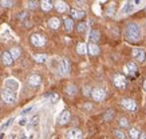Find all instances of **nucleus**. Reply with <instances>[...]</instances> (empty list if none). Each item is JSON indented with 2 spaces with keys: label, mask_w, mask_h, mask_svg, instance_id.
<instances>
[{
  "label": "nucleus",
  "mask_w": 146,
  "mask_h": 139,
  "mask_svg": "<svg viewBox=\"0 0 146 139\" xmlns=\"http://www.w3.org/2000/svg\"><path fill=\"white\" fill-rule=\"evenodd\" d=\"M87 51H89L90 55L95 56V55L99 54V47H98L97 44H94V43H90V44L87 45Z\"/></svg>",
  "instance_id": "6ab92c4d"
},
{
  "label": "nucleus",
  "mask_w": 146,
  "mask_h": 139,
  "mask_svg": "<svg viewBox=\"0 0 146 139\" xmlns=\"http://www.w3.org/2000/svg\"><path fill=\"white\" fill-rule=\"evenodd\" d=\"M138 139H146V132H141L139 136H138Z\"/></svg>",
  "instance_id": "58836bf2"
},
{
  "label": "nucleus",
  "mask_w": 146,
  "mask_h": 139,
  "mask_svg": "<svg viewBox=\"0 0 146 139\" xmlns=\"http://www.w3.org/2000/svg\"><path fill=\"white\" fill-rule=\"evenodd\" d=\"M66 91H67V94L72 96V95L76 94V87H75V86H72V84H70V86H67Z\"/></svg>",
  "instance_id": "a878e982"
},
{
  "label": "nucleus",
  "mask_w": 146,
  "mask_h": 139,
  "mask_svg": "<svg viewBox=\"0 0 146 139\" xmlns=\"http://www.w3.org/2000/svg\"><path fill=\"white\" fill-rule=\"evenodd\" d=\"M91 98L95 102H102V100H105V98H106V91L103 90V88H94L91 91Z\"/></svg>",
  "instance_id": "7ed1b4c3"
},
{
  "label": "nucleus",
  "mask_w": 146,
  "mask_h": 139,
  "mask_svg": "<svg viewBox=\"0 0 146 139\" xmlns=\"http://www.w3.org/2000/svg\"><path fill=\"white\" fill-rule=\"evenodd\" d=\"M125 72L129 75H134L137 72V66L134 64V62H129L125 64Z\"/></svg>",
  "instance_id": "f8f14e48"
},
{
  "label": "nucleus",
  "mask_w": 146,
  "mask_h": 139,
  "mask_svg": "<svg viewBox=\"0 0 146 139\" xmlns=\"http://www.w3.org/2000/svg\"><path fill=\"white\" fill-rule=\"evenodd\" d=\"M122 107L125 110H127V111H135L137 110V103H135V100L134 99H122Z\"/></svg>",
  "instance_id": "0eeeda50"
},
{
  "label": "nucleus",
  "mask_w": 146,
  "mask_h": 139,
  "mask_svg": "<svg viewBox=\"0 0 146 139\" xmlns=\"http://www.w3.org/2000/svg\"><path fill=\"white\" fill-rule=\"evenodd\" d=\"M40 83H42V78L39 75L32 74V75L28 76V84L32 86V87H38V86H40Z\"/></svg>",
  "instance_id": "9b49d317"
},
{
  "label": "nucleus",
  "mask_w": 146,
  "mask_h": 139,
  "mask_svg": "<svg viewBox=\"0 0 146 139\" xmlns=\"http://www.w3.org/2000/svg\"><path fill=\"white\" fill-rule=\"evenodd\" d=\"M9 55H11V58L13 59H19L20 58V55H22V51H20V48L19 47H12L11 48V51H9Z\"/></svg>",
  "instance_id": "aec40b11"
},
{
  "label": "nucleus",
  "mask_w": 146,
  "mask_h": 139,
  "mask_svg": "<svg viewBox=\"0 0 146 139\" xmlns=\"http://www.w3.org/2000/svg\"><path fill=\"white\" fill-rule=\"evenodd\" d=\"M47 98L50 99V102H52V103H55L58 99H59V95L58 94H55V92H52V94H48L47 95Z\"/></svg>",
  "instance_id": "c85d7f7f"
},
{
  "label": "nucleus",
  "mask_w": 146,
  "mask_h": 139,
  "mask_svg": "<svg viewBox=\"0 0 146 139\" xmlns=\"http://www.w3.org/2000/svg\"><path fill=\"white\" fill-rule=\"evenodd\" d=\"M68 121H70V111L64 110L60 114V117H59V123L60 125H66V123H68Z\"/></svg>",
  "instance_id": "4468645a"
},
{
  "label": "nucleus",
  "mask_w": 146,
  "mask_h": 139,
  "mask_svg": "<svg viewBox=\"0 0 146 139\" xmlns=\"http://www.w3.org/2000/svg\"><path fill=\"white\" fill-rule=\"evenodd\" d=\"M48 27L52 28V30H58V28L60 27V20L58 18H51L48 20Z\"/></svg>",
  "instance_id": "a211bd4d"
},
{
  "label": "nucleus",
  "mask_w": 146,
  "mask_h": 139,
  "mask_svg": "<svg viewBox=\"0 0 146 139\" xmlns=\"http://www.w3.org/2000/svg\"><path fill=\"white\" fill-rule=\"evenodd\" d=\"M113 117H114V111H107V114L105 115V119L107 121V119H110V118H113Z\"/></svg>",
  "instance_id": "e433bc0d"
},
{
  "label": "nucleus",
  "mask_w": 146,
  "mask_h": 139,
  "mask_svg": "<svg viewBox=\"0 0 146 139\" xmlns=\"http://www.w3.org/2000/svg\"><path fill=\"white\" fill-rule=\"evenodd\" d=\"M12 122H13V118H12V119H9V121H7V123H4V125L1 126V130H5V128H8Z\"/></svg>",
  "instance_id": "f704fd0d"
},
{
  "label": "nucleus",
  "mask_w": 146,
  "mask_h": 139,
  "mask_svg": "<svg viewBox=\"0 0 146 139\" xmlns=\"http://www.w3.org/2000/svg\"><path fill=\"white\" fill-rule=\"evenodd\" d=\"M58 70H59V72H60L62 75L68 74V71H70V62H68L67 59L58 60Z\"/></svg>",
  "instance_id": "20e7f679"
},
{
  "label": "nucleus",
  "mask_w": 146,
  "mask_h": 139,
  "mask_svg": "<svg viewBox=\"0 0 146 139\" xmlns=\"http://www.w3.org/2000/svg\"><path fill=\"white\" fill-rule=\"evenodd\" d=\"M31 110H32V107H27L26 110H23V114H27V112H28V111H31Z\"/></svg>",
  "instance_id": "a19ab883"
},
{
  "label": "nucleus",
  "mask_w": 146,
  "mask_h": 139,
  "mask_svg": "<svg viewBox=\"0 0 146 139\" xmlns=\"http://www.w3.org/2000/svg\"><path fill=\"white\" fill-rule=\"evenodd\" d=\"M76 52L80 55H84L87 52V45L84 44V43H78V45H76Z\"/></svg>",
  "instance_id": "4be33fe9"
},
{
  "label": "nucleus",
  "mask_w": 146,
  "mask_h": 139,
  "mask_svg": "<svg viewBox=\"0 0 146 139\" xmlns=\"http://www.w3.org/2000/svg\"><path fill=\"white\" fill-rule=\"evenodd\" d=\"M114 135L118 139H125L126 138V134H125L123 131H121V130H114Z\"/></svg>",
  "instance_id": "cd10ccee"
},
{
  "label": "nucleus",
  "mask_w": 146,
  "mask_h": 139,
  "mask_svg": "<svg viewBox=\"0 0 146 139\" xmlns=\"http://www.w3.org/2000/svg\"><path fill=\"white\" fill-rule=\"evenodd\" d=\"M34 58H35V60L38 63H44L46 59H47V56H46V55H43V54H39V55H35Z\"/></svg>",
  "instance_id": "bb28decb"
},
{
  "label": "nucleus",
  "mask_w": 146,
  "mask_h": 139,
  "mask_svg": "<svg viewBox=\"0 0 146 139\" xmlns=\"http://www.w3.org/2000/svg\"><path fill=\"white\" fill-rule=\"evenodd\" d=\"M63 22H64V27H66L67 31H71V30H72V27H74V22H72V19L64 18V19H63Z\"/></svg>",
  "instance_id": "b1692460"
},
{
  "label": "nucleus",
  "mask_w": 146,
  "mask_h": 139,
  "mask_svg": "<svg viewBox=\"0 0 146 139\" xmlns=\"http://www.w3.org/2000/svg\"><path fill=\"white\" fill-rule=\"evenodd\" d=\"M114 12H115V5L114 4H110V5H109V8H107V15H109V16H113V15H114Z\"/></svg>",
  "instance_id": "2f4dec72"
},
{
  "label": "nucleus",
  "mask_w": 146,
  "mask_h": 139,
  "mask_svg": "<svg viewBox=\"0 0 146 139\" xmlns=\"http://www.w3.org/2000/svg\"><path fill=\"white\" fill-rule=\"evenodd\" d=\"M125 36L129 42H138L141 39V28L135 23H130L125 28Z\"/></svg>",
  "instance_id": "f257e3e1"
},
{
  "label": "nucleus",
  "mask_w": 146,
  "mask_h": 139,
  "mask_svg": "<svg viewBox=\"0 0 146 139\" xmlns=\"http://www.w3.org/2000/svg\"><path fill=\"white\" fill-rule=\"evenodd\" d=\"M19 125H20V126H26L27 125V119H26V118L20 119V121H19Z\"/></svg>",
  "instance_id": "4c0bfd02"
},
{
  "label": "nucleus",
  "mask_w": 146,
  "mask_h": 139,
  "mask_svg": "<svg viewBox=\"0 0 146 139\" xmlns=\"http://www.w3.org/2000/svg\"><path fill=\"white\" fill-rule=\"evenodd\" d=\"M70 14L74 19H83L84 18V11H80V9H76V8L71 9Z\"/></svg>",
  "instance_id": "f3484780"
},
{
  "label": "nucleus",
  "mask_w": 146,
  "mask_h": 139,
  "mask_svg": "<svg viewBox=\"0 0 146 139\" xmlns=\"http://www.w3.org/2000/svg\"><path fill=\"white\" fill-rule=\"evenodd\" d=\"M0 139H3V134H0Z\"/></svg>",
  "instance_id": "37998d69"
},
{
  "label": "nucleus",
  "mask_w": 146,
  "mask_h": 139,
  "mask_svg": "<svg viewBox=\"0 0 146 139\" xmlns=\"http://www.w3.org/2000/svg\"><path fill=\"white\" fill-rule=\"evenodd\" d=\"M113 82H114V86L117 87V88H121V90H122V88L126 87V78H125L123 75H121V74L114 75Z\"/></svg>",
  "instance_id": "6e6552de"
},
{
  "label": "nucleus",
  "mask_w": 146,
  "mask_h": 139,
  "mask_svg": "<svg viewBox=\"0 0 146 139\" xmlns=\"http://www.w3.org/2000/svg\"><path fill=\"white\" fill-rule=\"evenodd\" d=\"M31 43L35 47H43L46 44V38L43 35H40V34H34L31 36Z\"/></svg>",
  "instance_id": "423d86ee"
},
{
  "label": "nucleus",
  "mask_w": 146,
  "mask_h": 139,
  "mask_svg": "<svg viewBox=\"0 0 146 139\" xmlns=\"http://www.w3.org/2000/svg\"><path fill=\"white\" fill-rule=\"evenodd\" d=\"M40 7H42V9L43 11H51L52 9V3L51 1H48V0H43L42 3H40Z\"/></svg>",
  "instance_id": "412c9836"
},
{
  "label": "nucleus",
  "mask_w": 146,
  "mask_h": 139,
  "mask_svg": "<svg viewBox=\"0 0 146 139\" xmlns=\"http://www.w3.org/2000/svg\"><path fill=\"white\" fill-rule=\"evenodd\" d=\"M137 3H139V1H127L121 12H122V14H129V12H131L134 9V4H137Z\"/></svg>",
  "instance_id": "2eb2a0df"
},
{
  "label": "nucleus",
  "mask_w": 146,
  "mask_h": 139,
  "mask_svg": "<svg viewBox=\"0 0 146 139\" xmlns=\"http://www.w3.org/2000/svg\"><path fill=\"white\" fill-rule=\"evenodd\" d=\"M133 58L137 59L138 62H146V51L142 48H134L133 49Z\"/></svg>",
  "instance_id": "1a4fd4ad"
},
{
  "label": "nucleus",
  "mask_w": 146,
  "mask_h": 139,
  "mask_svg": "<svg viewBox=\"0 0 146 139\" xmlns=\"http://www.w3.org/2000/svg\"><path fill=\"white\" fill-rule=\"evenodd\" d=\"M55 9H56L58 12H60V14H63V12H66L67 11V4L64 3V1H55Z\"/></svg>",
  "instance_id": "dca6fc26"
},
{
  "label": "nucleus",
  "mask_w": 146,
  "mask_h": 139,
  "mask_svg": "<svg viewBox=\"0 0 146 139\" xmlns=\"http://www.w3.org/2000/svg\"><path fill=\"white\" fill-rule=\"evenodd\" d=\"M82 138H83V134L78 128H71V130L67 131V139H82Z\"/></svg>",
  "instance_id": "9d476101"
},
{
  "label": "nucleus",
  "mask_w": 146,
  "mask_h": 139,
  "mask_svg": "<svg viewBox=\"0 0 146 139\" xmlns=\"http://www.w3.org/2000/svg\"><path fill=\"white\" fill-rule=\"evenodd\" d=\"M1 99H3V102H5V103H15L16 102V94L15 92H12V91L7 90V88H4V90L1 91Z\"/></svg>",
  "instance_id": "f03ea898"
},
{
  "label": "nucleus",
  "mask_w": 146,
  "mask_h": 139,
  "mask_svg": "<svg viewBox=\"0 0 146 139\" xmlns=\"http://www.w3.org/2000/svg\"><path fill=\"white\" fill-rule=\"evenodd\" d=\"M0 5H3V7H12L13 1H9V0H0Z\"/></svg>",
  "instance_id": "7c9ffc66"
},
{
  "label": "nucleus",
  "mask_w": 146,
  "mask_h": 139,
  "mask_svg": "<svg viewBox=\"0 0 146 139\" xmlns=\"http://www.w3.org/2000/svg\"><path fill=\"white\" fill-rule=\"evenodd\" d=\"M0 58H1V62H3L4 66H11L13 62L12 58H11V55H9V52H3V54L0 55Z\"/></svg>",
  "instance_id": "ddd939ff"
},
{
  "label": "nucleus",
  "mask_w": 146,
  "mask_h": 139,
  "mask_svg": "<svg viewBox=\"0 0 146 139\" xmlns=\"http://www.w3.org/2000/svg\"><path fill=\"white\" fill-rule=\"evenodd\" d=\"M4 86H5V88H7V90L15 92V91L19 90V86L20 84H19V82L16 80V79H13V78H8V79H5Z\"/></svg>",
  "instance_id": "39448f33"
},
{
  "label": "nucleus",
  "mask_w": 146,
  "mask_h": 139,
  "mask_svg": "<svg viewBox=\"0 0 146 139\" xmlns=\"http://www.w3.org/2000/svg\"><path fill=\"white\" fill-rule=\"evenodd\" d=\"M86 27H87V24H86V23H79V26H78V31L84 32L86 31Z\"/></svg>",
  "instance_id": "473e14b6"
},
{
  "label": "nucleus",
  "mask_w": 146,
  "mask_h": 139,
  "mask_svg": "<svg viewBox=\"0 0 146 139\" xmlns=\"http://www.w3.org/2000/svg\"><path fill=\"white\" fill-rule=\"evenodd\" d=\"M129 136H130V139H138V136H139V132H138L137 128L131 127V128H130V131H129Z\"/></svg>",
  "instance_id": "393cba45"
},
{
  "label": "nucleus",
  "mask_w": 146,
  "mask_h": 139,
  "mask_svg": "<svg viewBox=\"0 0 146 139\" xmlns=\"http://www.w3.org/2000/svg\"><path fill=\"white\" fill-rule=\"evenodd\" d=\"M119 126L122 127V128L129 127V121L126 119V118H119Z\"/></svg>",
  "instance_id": "c756f323"
},
{
  "label": "nucleus",
  "mask_w": 146,
  "mask_h": 139,
  "mask_svg": "<svg viewBox=\"0 0 146 139\" xmlns=\"http://www.w3.org/2000/svg\"><path fill=\"white\" fill-rule=\"evenodd\" d=\"M143 88H145V91H146V80H145V84H143Z\"/></svg>",
  "instance_id": "79ce46f5"
},
{
  "label": "nucleus",
  "mask_w": 146,
  "mask_h": 139,
  "mask_svg": "<svg viewBox=\"0 0 146 139\" xmlns=\"http://www.w3.org/2000/svg\"><path fill=\"white\" fill-rule=\"evenodd\" d=\"M27 5H28V8L35 9L36 7H38V1H28V3H27Z\"/></svg>",
  "instance_id": "72a5a7b5"
},
{
  "label": "nucleus",
  "mask_w": 146,
  "mask_h": 139,
  "mask_svg": "<svg viewBox=\"0 0 146 139\" xmlns=\"http://www.w3.org/2000/svg\"><path fill=\"white\" fill-rule=\"evenodd\" d=\"M90 40H91V43H94V44L99 40V32H98L97 30H93V31L90 32Z\"/></svg>",
  "instance_id": "5701e85b"
},
{
  "label": "nucleus",
  "mask_w": 146,
  "mask_h": 139,
  "mask_svg": "<svg viewBox=\"0 0 146 139\" xmlns=\"http://www.w3.org/2000/svg\"><path fill=\"white\" fill-rule=\"evenodd\" d=\"M1 36H3L4 39H5V36H9V32H8V30H5V31L3 32V34H1Z\"/></svg>",
  "instance_id": "ea45409f"
},
{
  "label": "nucleus",
  "mask_w": 146,
  "mask_h": 139,
  "mask_svg": "<svg viewBox=\"0 0 146 139\" xmlns=\"http://www.w3.org/2000/svg\"><path fill=\"white\" fill-rule=\"evenodd\" d=\"M38 123H39V117H38V115H35V117L31 119V125L32 126H36Z\"/></svg>",
  "instance_id": "c9c22d12"
}]
</instances>
